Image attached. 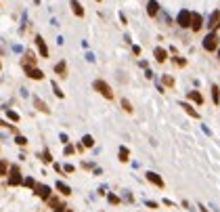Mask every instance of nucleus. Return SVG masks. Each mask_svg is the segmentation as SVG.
<instances>
[{
  "label": "nucleus",
  "instance_id": "603ef678",
  "mask_svg": "<svg viewBox=\"0 0 220 212\" xmlns=\"http://www.w3.org/2000/svg\"><path fill=\"white\" fill-rule=\"evenodd\" d=\"M65 212H74V210H71V208H67V210H65Z\"/></svg>",
  "mask_w": 220,
  "mask_h": 212
},
{
  "label": "nucleus",
  "instance_id": "dca6fc26",
  "mask_svg": "<svg viewBox=\"0 0 220 212\" xmlns=\"http://www.w3.org/2000/svg\"><path fill=\"white\" fill-rule=\"evenodd\" d=\"M53 71H55L59 78H67V61L65 59H61V61H57L55 67H53Z\"/></svg>",
  "mask_w": 220,
  "mask_h": 212
},
{
  "label": "nucleus",
  "instance_id": "a19ab883",
  "mask_svg": "<svg viewBox=\"0 0 220 212\" xmlns=\"http://www.w3.org/2000/svg\"><path fill=\"white\" fill-rule=\"evenodd\" d=\"M53 168H55V172H57V174H63V172H65V170H63V166H59V164H53Z\"/></svg>",
  "mask_w": 220,
  "mask_h": 212
},
{
  "label": "nucleus",
  "instance_id": "3c124183",
  "mask_svg": "<svg viewBox=\"0 0 220 212\" xmlns=\"http://www.w3.org/2000/svg\"><path fill=\"white\" fill-rule=\"evenodd\" d=\"M216 55H218V61H220V49H218V50H216Z\"/></svg>",
  "mask_w": 220,
  "mask_h": 212
},
{
  "label": "nucleus",
  "instance_id": "6ab92c4d",
  "mask_svg": "<svg viewBox=\"0 0 220 212\" xmlns=\"http://www.w3.org/2000/svg\"><path fill=\"white\" fill-rule=\"evenodd\" d=\"M2 109L7 111V120H11L13 124H19V122H21V116L15 111V109H11V107H7V105H2Z\"/></svg>",
  "mask_w": 220,
  "mask_h": 212
},
{
  "label": "nucleus",
  "instance_id": "1a4fd4ad",
  "mask_svg": "<svg viewBox=\"0 0 220 212\" xmlns=\"http://www.w3.org/2000/svg\"><path fill=\"white\" fill-rule=\"evenodd\" d=\"M34 42H36V49H38V53H40V57L42 59H48L50 57V53H48V46H46V40L42 38L40 34L34 38Z\"/></svg>",
  "mask_w": 220,
  "mask_h": 212
},
{
  "label": "nucleus",
  "instance_id": "9d476101",
  "mask_svg": "<svg viewBox=\"0 0 220 212\" xmlns=\"http://www.w3.org/2000/svg\"><path fill=\"white\" fill-rule=\"evenodd\" d=\"M34 193H36V195H38L40 199H44V202H48V199L53 198V189H50L48 185H36Z\"/></svg>",
  "mask_w": 220,
  "mask_h": 212
},
{
  "label": "nucleus",
  "instance_id": "de8ad7c7",
  "mask_svg": "<svg viewBox=\"0 0 220 212\" xmlns=\"http://www.w3.org/2000/svg\"><path fill=\"white\" fill-rule=\"evenodd\" d=\"M161 204H164V206H168V208H172V206H174V202H172V199H164Z\"/></svg>",
  "mask_w": 220,
  "mask_h": 212
},
{
  "label": "nucleus",
  "instance_id": "f3484780",
  "mask_svg": "<svg viewBox=\"0 0 220 212\" xmlns=\"http://www.w3.org/2000/svg\"><path fill=\"white\" fill-rule=\"evenodd\" d=\"M36 63H38V57H36V53L32 49L25 50V55H23V59H21V65H32V67H36Z\"/></svg>",
  "mask_w": 220,
  "mask_h": 212
},
{
  "label": "nucleus",
  "instance_id": "ea45409f",
  "mask_svg": "<svg viewBox=\"0 0 220 212\" xmlns=\"http://www.w3.org/2000/svg\"><path fill=\"white\" fill-rule=\"evenodd\" d=\"M59 139H61V143H63V145H67V143H69V137H67L65 132H59Z\"/></svg>",
  "mask_w": 220,
  "mask_h": 212
},
{
  "label": "nucleus",
  "instance_id": "a211bd4d",
  "mask_svg": "<svg viewBox=\"0 0 220 212\" xmlns=\"http://www.w3.org/2000/svg\"><path fill=\"white\" fill-rule=\"evenodd\" d=\"M69 7H71V13L76 15L78 19H82L84 15H86V11H84V7L80 4V0H69Z\"/></svg>",
  "mask_w": 220,
  "mask_h": 212
},
{
  "label": "nucleus",
  "instance_id": "f704fd0d",
  "mask_svg": "<svg viewBox=\"0 0 220 212\" xmlns=\"http://www.w3.org/2000/svg\"><path fill=\"white\" fill-rule=\"evenodd\" d=\"M59 204H61V202H59V198H55V195H53V198L48 199V206H50V208H57Z\"/></svg>",
  "mask_w": 220,
  "mask_h": 212
},
{
  "label": "nucleus",
  "instance_id": "4be33fe9",
  "mask_svg": "<svg viewBox=\"0 0 220 212\" xmlns=\"http://www.w3.org/2000/svg\"><path fill=\"white\" fill-rule=\"evenodd\" d=\"M159 82H161V84H164L166 88H174V84H176V80H174V76H172V74H164Z\"/></svg>",
  "mask_w": 220,
  "mask_h": 212
},
{
  "label": "nucleus",
  "instance_id": "cd10ccee",
  "mask_svg": "<svg viewBox=\"0 0 220 212\" xmlns=\"http://www.w3.org/2000/svg\"><path fill=\"white\" fill-rule=\"evenodd\" d=\"M82 143H84V147H86V149L95 147V137H92V134H84V137H82Z\"/></svg>",
  "mask_w": 220,
  "mask_h": 212
},
{
  "label": "nucleus",
  "instance_id": "473e14b6",
  "mask_svg": "<svg viewBox=\"0 0 220 212\" xmlns=\"http://www.w3.org/2000/svg\"><path fill=\"white\" fill-rule=\"evenodd\" d=\"M36 185H38V183H36L32 177H25V178H23V187H28V189H36Z\"/></svg>",
  "mask_w": 220,
  "mask_h": 212
},
{
  "label": "nucleus",
  "instance_id": "f257e3e1",
  "mask_svg": "<svg viewBox=\"0 0 220 212\" xmlns=\"http://www.w3.org/2000/svg\"><path fill=\"white\" fill-rule=\"evenodd\" d=\"M201 46H203L206 53H216V50L220 49V36H218V32H207V34L203 36V40H201Z\"/></svg>",
  "mask_w": 220,
  "mask_h": 212
},
{
  "label": "nucleus",
  "instance_id": "4c0bfd02",
  "mask_svg": "<svg viewBox=\"0 0 220 212\" xmlns=\"http://www.w3.org/2000/svg\"><path fill=\"white\" fill-rule=\"evenodd\" d=\"M145 206H147V208H151V210L159 208V204H157V202H151V199H147V202H145Z\"/></svg>",
  "mask_w": 220,
  "mask_h": 212
},
{
  "label": "nucleus",
  "instance_id": "5fc2aeb1",
  "mask_svg": "<svg viewBox=\"0 0 220 212\" xmlns=\"http://www.w3.org/2000/svg\"><path fill=\"white\" fill-rule=\"evenodd\" d=\"M96 2H103V0H96Z\"/></svg>",
  "mask_w": 220,
  "mask_h": 212
},
{
  "label": "nucleus",
  "instance_id": "c9c22d12",
  "mask_svg": "<svg viewBox=\"0 0 220 212\" xmlns=\"http://www.w3.org/2000/svg\"><path fill=\"white\" fill-rule=\"evenodd\" d=\"M63 170H65L67 174H71V172H76V166H74V164H65V166H63Z\"/></svg>",
  "mask_w": 220,
  "mask_h": 212
},
{
  "label": "nucleus",
  "instance_id": "2eb2a0df",
  "mask_svg": "<svg viewBox=\"0 0 220 212\" xmlns=\"http://www.w3.org/2000/svg\"><path fill=\"white\" fill-rule=\"evenodd\" d=\"M32 103H34V107L38 109V111H42V113H50V107L46 105V101L40 99L38 95H34V97H32Z\"/></svg>",
  "mask_w": 220,
  "mask_h": 212
},
{
  "label": "nucleus",
  "instance_id": "79ce46f5",
  "mask_svg": "<svg viewBox=\"0 0 220 212\" xmlns=\"http://www.w3.org/2000/svg\"><path fill=\"white\" fill-rule=\"evenodd\" d=\"M65 210H67V206H65V204H59L57 208H53V212H65Z\"/></svg>",
  "mask_w": 220,
  "mask_h": 212
},
{
  "label": "nucleus",
  "instance_id": "bb28decb",
  "mask_svg": "<svg viewBox=\"0 0 220 212\" xmlns=\"http://www.w3.org/2000/svg\"><path fill=\"white\" fill-rule=\"evenodd\" d=\"M0 128H7V130H11V132L19 134V130H17V126H15V124H11L8 120H2V118H0Z\"/></svg>",
  "mask_w": 220,
  "mask_h": 212
},
{
  "label": "nucleus",
  "instance_id": "8fccbe9b",
  "mask_svg": "<svg viewBox=\"0 0 220 212\" xmlns=\"http://www.w3.org/2000/svg\"><path fill=\"white\" fill-rule=\"evenodd\" d=\"M99 193H101V195H105V193H107V187H105V185H103V187H99Z\"/></svg>",
  "mask_w": 220,
  "mask_h": 212
},
{
  "label": "nucleus",
  "instance_id": "a878e982",
  "mask_svg": "<svg viewBox=\"0 0 220 212\" xmlns=\"http://www.w3.org/2000/svg\"><path fill=\"white\" fill-rule=\"evenodd\" d=\"M120 105H122V109H124L126 113H134V107H132L130 99H126V97H122V101H120Z\"/></svg>",
  "mask_w": 220,
  "mask_h": 212
},
{
  "label": "nucleus",
  "instance_id": "72a5a7b5",
  "mask_svg": "<svg viewBox=\"0 0 220 212\" xmlns=\"http://www.w3.org/2000/svg\"><path fill=\"white\" fill-rule=\"evenodd\" d=\"M172 61H174L176 65H178V67H185V65H187V59H185V57H178V55L172 57Z\"/></svg>",
  "mask_w": 220,
  "mask_h": 212
},
{
  "label": "nucleus",
  "instance_id": "2f4dec72",
  "mask_svg": "<svg viewBox=\"0 0 220 212\" xmlns=\"http://www.w3.org/2000/svg\"><path fill=\"white\" fill-rule=\"evenodd\" d=\"M78 149H76V145H71V143H67L65 145V149H63V156H74Z\"/></svg>",
  "mask_w": 220,
  "mask_h": 212
},
{
  "label": "nucleus",
  "instance_id": "49530a36",
  "mask_svg": "<svg viewBox=\"0 0 220 212\" xmlns=\"http://www.w3.org/2000/svg\"><path fill=\"white\" fill-rule=\"evenodd\" d=\"M138 65H141V67H143V70H149V63H147V61H145V59H141V61H138Z\"/></svg>",
  "mask_w": 220,
  "mask_h": 212
},
{
  "label": "nucleus",
  "instance_id": "393cba45",
  "mask_svg": "<svg viewBox=\"0 0 220 212\" xmlns=\"http://www.w3.org/2000/svg\"><path fill=\"white\" fill-rule=\"evenodd\" d=\"M50 88H53V92H55L57 99H65V92L61 90V86L57 84V80H50Z\"/></svg>",
  "mask_w": 220,
  "mask_h": 212
},
{
  "label": "nucleus",
  "instance_id": "c756f323",
  "mask_svg": "<svg viewBox=\"0 0 220 212\" xmlns=\"http://www.w3.org/2000/svg\"><path fill=\"white\" fill-rule=\"evenodd\" d=\"M107 202H109L111 206H117L122 199H120V195H115V193H107Z\"/></svg>",
  "mask_w": 220,
  "mask_h": 212
},
{
  "label": "nucleus",
  "instance_id": "864d4df0",
  "mask_svg": "<svg viewBox=\"0 0 220 212\" xmlns=\"http://www.w3.org/2000/svg\"><path fill=\"white\" fill-rule=\"evenodd\" d=\"M0 70H2V61H0Z\"/></svg>",
  "mask_w": 220,
  "mask_h": 212
},
{
  "label": "nucleus",
  "instance_id": "e433bc0d",
  "mask_svg": "<svg viewBox=\"0 0 220 212\" xmlns=\"http://www.w3.org/2000/svg\"><path fill=\"white\" fill-rule=\"evenodd\" d=\"M82 168L84 170H95L96 166H95V162H82Z\"/></svg>",
  "mask_w": 220,
  "mask_h": 212
},
{
  "label": "nucleus",
  "instance_id": "39448f33",
  "mask_svg": "<svg viewBox=\"0 0 220 212\" xmlns=\"http://www.w3.org/2000/svg\"><path fill=\"white\" fill-rule=\"evenodd\" d=\"M201 28H206V19H203V15H201V13L193 11V17H191V32L199 34Z\"/></svg>",
  "mask_w": 220,
  "mask_h": 212
},
{
  "label": "nucleus",
  "instance_id": "7ed1b4c3",
  "mask_svg": "<svg viewBox=\"0 0 220 212\" xmlns=\"http://www.w3.org/2000/svg\"><path fill=\"white\" fill-rule=\"evenodd\" d=\"M7 185L8 187H19L23 185V174L17 164H11V172H8V178H7Z\"/></svg>",
  "mask_w": 220,
  "mask_h": 212
},
{
  "label": "nucleus",
  "instance_id": "423d86ee",
  "mask_svg": "<svg viewBox=\"0 0 220 212\" xmlns=\"http://www.w3.org/2000/svg\"><path fill=\"white\" fill-rule=\"evenodd\" d=\"M206 28L210 29V32H220V11H218V8H216V11H212V15L207 17Z\"/></svg>",
  "mask_w": 220,
  "mask_h": 212
},
{
  "label": "nucleus",
  "instance_id": "c03bdc74",
  "mask_svg": "<svg viewBox=\"0 0 220 212\" xmlns=\"http://www.w3.org/2000/svg\"><path fill=\"white\" fill-rule=\"evenodd\" d=\"M86 61H88V63H95L96 59H95V55H92V53H86Z\"/></svg>",
  "mask_w": 220,
  "mask_h": 212
},
{
  "label": "nucleus",
  "instance_id": "c85d7f7f",
  "mask_svg": "<svg viewBox=\"0 0 220 212\" xmlns=\"http://www.w3.org/2000/svg\"><path fill=\"white\" fill-rule=\"evenodd\" d=\"M8 170H11V164H8L7 160H2V158H0V177H7Z\"/></svg>",
  "mask_w": 220,
  "mask_h": 212
},
{
  "label": "nucleus",
  "instance_id": "20e7f679",
  "mask_svg": "<svg viewBox=\"0 0 220 212\" xmlns=\"http://www.w3.org/2000/svg\"><path fill=\"white\" fill-rule=\"evenodd\" d=\"M191 17H193V11L189 8H180L178 15H176V25L182 29H191Z\"/></svg>",
  "mask_w": 220,
  "mask_h": 212
},
{
  "label": "nucleus",
  "instance_id": "f8f14e48",
  "mask_svg": "<svg viewBox=\"0 0 220 212\" xmlns=\"http://www.w3.org/2000/svg\"><path fill=\"white\" fill-rule=\"evenodd\" d=\"M187 101H191L193 105H197V107H201L206 103V99H203V95L199 90H189L187 92Z\"/></svg>",
  "mask_w": 220,
  "mask_h": 212
},
{
  "label": "nucleus",
  "instance_id": "09e8293b",
  "mask_svg": "<svg viewBox=\"0 0 220 212\" xmlns=\"http://www.w3.org/2000/svg\"><path fill=\"white\" fill-rule=\"evenodd\" d=\"M19 95H21V97H28V95H29V90H28V88H21V90H19Z\"/></svg>",
  "mask_w": 220,
  "mask_h": 212
},
{
  "label": "nucleus",
  "instance_id": "a18cd8bd",
  "mask_svg": "<svg viewBox=\"0 0 220 212\" xmlns=\"http://www.w3.org/2000/svg\"><path fill=\"white\" fill-rule=\"evenodd\" d=\"M120 21H122V25H128V19H126L124 13H120Z\"/></svg>",
  "mask_w": 220,
  "mask_h": 212
},
{
  "label": "nucleus",
  "instance_id": "9b49d317",
  "mask_svg": "<svg viewBox=\"0 0 220 212\" xmlns=\"http://www.w3.org/2000/svg\"><path fill=\"white\" fill-rule=\"evenodd\" d=\"M145 177H147V181L151 185H155V187H159V189H164L166 183H164V178L159 177L157 172H153V170H149V172H145Z\"/></svg>",
  "mask_w": 220,
  "mask_h": 212
},
{
  "label": "nucleus",
  "instance_id": "0eeeda50",
  "mask_svg": "<svg viewBox=\"0 0 220 212\" xmlns=\"http://www.w3.org/2000/svg\"><path fill=\"white\" fill-rule=\"evenodd\" d=\"M21 67H23V74H25L29 80H44V71L42 70L32 67V65H21Z\"/></svg>",
  "mask_w": 220,
  "mask_h": 212
},
{
  "label": "nucleus",
  "instance_id": "f03ea898",
  "mask_svg": "<svg viewBox=\"0 0 220 212\" xmlns=\"http://www.w3.org/2000/svg\"><path fill=\"white\" fill-rule=\"evenodd\" d=\"M92 90H96L101 97H105L107 101H113V97H115V92H113V88H111L107 82H105L103 78H96L92 80Z\"/></svg>",
  "mask_w": 220,
  "mask_h": 212
},
{
  "label": "nucleus",
  "instance_id": "ddd939ff",
  "mask_svg": "<svg viewBox=\"0 0 220 212\" xmlns=\"http://www.w3.org/2000/svg\"><path fill=\"white\" fill-rule=\"evenodd\" d=\"M159 13H161V7H159L157 0H147V15H149L151 19H155Z\"/></svg>",
  "mask_w": 220,
  "mask_h": 212
},
{
  "label": "nucleus",
  "instance_id": "aec40b11",
  "mask_svg": "<svg viewBox=\"0 0 220 212\" xmlns=\"http://www.w3.org/2000/svg\"><path fill=\"white\" fill-rule=\"evenodd\" d=\"M55 189L61 193V195H65V198H69L71 195V187H69L67 183H63V181H57L55 183Z\"/></svg>",
  "mask_w": 220,
  "mask_h": 212
},
{
  "label": "nucleus",
  "instance_id": "4468645a",
  "mask_svg": "<svg viewBox=\"0 0 220 212\" xmlns=\"http://www.w3.org/2000/svg\"><path fill=\"white\" fill-rule=\"evenodd\" d=\"M168 53H170V50L164 49V46H155V49H153V57H155V61H157V63H166V61L170 59V57H168Z\"/></svg>",
  "mask_w": 220,
  "mask_h": 212
},
{
  "label": "nucleus",
  "instance_id": "7c9ffc66",
  "mask_svg": "<svg viewBox=\"0 0 220 212\" xmlns=\"http://www.w3.org/2000/svg\"><path fill=\"white\" fill-rule=\"evenodd\" d=\"M15 143H17L19 147H25V145H28V137H25V134H17V137H15Z\"/></svg>",
  "mask_w": 220,
  "mask_h": 212
},
{
  "label": "nucleus",
  "instance_id": "58836bf2",
  "mask_svg": "<svg viewBox=\"0 0 220 212\" xmlns=\"http://www.w3.org/2000/svg\"><path fill=\"white\" fill-rule=\"evenodd\" d=\"M141 53H143V49H141V46H138V44H132V55H141Z\"/></svg>",
  "mask_w": 220,
  "mask_h": 212
},
{
  "label": "nucleus",
  "instance_id": "6e6552de",
  "mask_svg": "<svg viewBox=\"0 0 220 212\" xmlns=\"http://www.w3.org/2000/svg\"><path fill=\"white\" fill-rule=\"evenodd\" d=\"M178 105L182 107V109H185V113H187V116H191L193 120H201V113L197 111V109H195V105H193L191 101H180Z\"/></svg>",
  "mask_w": 220,
  "mask_h": 212
},
{
  "label": "nucleus",
  "instance_id": "412c9836",
  "mask_svg": "<svg viewBox=\"0 0 220 212\" xmlns=\"http://www.w3.org/2000/svg\"><path fill=\"white\" fill-rule=\"evenodd\" d=\"M117 160L120 162H130V149L126 147V145H120V149H117Z\"/></svg>",
  "mask_w": 220,
  "mask_h": 212
},
{
  "label": "nucleus",
  "instance_id": "b1692460",
  "mask_svg": "<svg viewBox=\"0 0 220 212\" xmlns=\"http://www.w3.org/2000/svg\"><path fill=\"white\" fill-rule=\"evenodd\" d=\"M38 158H40L44 164H53V153H50V149H48V147L42 149V153H38Z\"/></svg>",
  "mask_w": 220,
  "mask_h": 212
},
{
  "label": "nucleus",
  "instance_id": "37998d69",
  "mask_svg": "<svg viewBox=\"0 0 220 212\" xmlns=\"http://www.w3.org/2000/svg\"><path fill=\"white\" fill-rule=\"evenodd\" d=\"M145 78H149V80H153L155 78V74H153L151 70H145Z\"/></svg>",
  "mask_w": 220,
  "mask_h": 212
},
{
  "label": "nucleus",
  "instance_id": "5701e85b",
  "mask_svg": "<svg viewBox=\"0 0 220 212\" xmlns=\"http://www.w3.org/2000/svg\"><path fill=\"white\" fill-rule=\"evenodd\" d=\"M210 90H212V103L218 107L220 105V86L218 84H212V88H210Z\"/></svg>",
  "mask_w": 220,
  "mask_h": 212
}]
</instances>
